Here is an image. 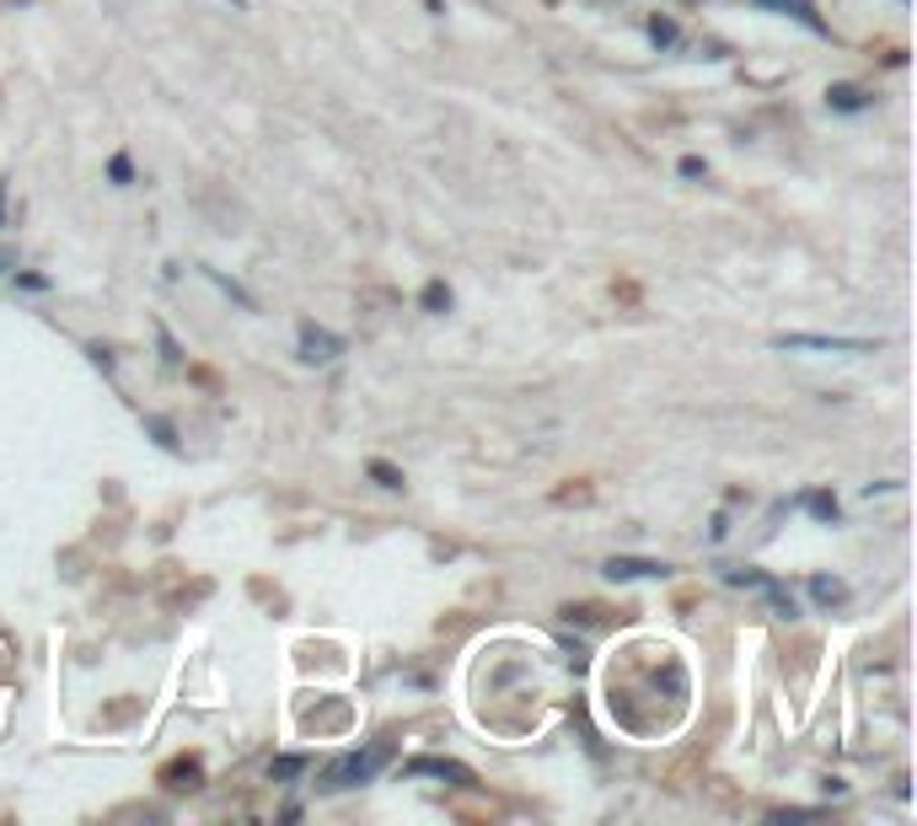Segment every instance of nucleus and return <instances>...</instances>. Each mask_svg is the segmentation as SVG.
Listing matches in <instances>:
<instances>
[{
  "label": "nucleus",
  "instance_id": "1",
  "mask_svg": "<svg viewBox=\"0 0 917 826\" xmlns=\"http://www.w3.org/2000/svg\"><path fill=\"white\" fill-rule=\"evenodd\" d=\"M386 757H392V746H365V751H349V757H338L334 768H328V789L371 784L375 773L386 768Z\"/></svg>",
  "mask_w": 917,
  "mask_h": 826
},
{
  "label": "nucleus",
  "instance_id": "2",
  "mask_svg": "<svg viewBox=\"0 0 917 826\" xmlns=\"http://www.w3.org/2000/svg\"><path fill=\"white\" fill-rule=\"evenodd\" d=\"M778 349H816V355H870L875 338H837V333H778Z\"/></svg>",
  "mask_w": 917,
  "mask_h": 826
},
{
  "label": "nucleus",
  "instance_id": "3",
  "mask_svg": "<svg viewBox=\"0 0 917 826\" xmlns=\"http://www.w3.org/2000/svg\"><path fill=\"white\" fill-rule=\"evenodd\" d=\"M338 355H343V338L328 328H317V323H301V360L306 366H334Z\"/></svg>",
  "mask_w": 917,
  "mask_h": 826
},
{
  "label": "nucleus",
  "instance_id": "4",
  "mask_svg": "<svg viewBox=\"0 0 917 826\" xmlns=\"http://www.w3.org/2000/svg\"><path fill=\"white\" fill-rule=\"evenodd\" d=\"M724 579H730V585H751V590H762V596L773 601V612H778V618H794V612H799V607H794V596H789V590H784L778 579L756 575V569H724Z\"/></svg>",
  "mask_w": 917,
  "mask_h": 826
},
{
  "label": "nucleus",
  "instance_id": "5",
  "mask_svg": "<svg viewBox=\"0 0 917 826\" xmlns=\"http://www.w3.org/2000/svg\"><path fill=\"white\" fill-rule=\"evenodd\" d=\"M408 773H429V779H451V784H472V773L461 762H446V757H414Z\"/></svg>",
  "mask_w": 917,
  "mask_h": 826
},
{
  "label": "nucleus",
  "instance_id": "6",
  "mask_svg": "<svg viewBox=\"0 0 917 826\" xmlns=\"http://www.w3.org/2000/svg\"><path fill=\"white\" fill-rule=\"evenodd\" d=\"M666 575V564H655V558H612L607 564V579H661Z\"/></svg>",
  "mask_w": 917,
  "mask_h": 826
},
{
  "label": "nucleus",
  "instance_id": "7",
  "mask_svg": "<svg viewBox=\"0 0 917 826\" xmlns=\"http://www.w3.org/2000/svg\"><path fill=\"white\" fill-rule=\"evenodd\" d=\"M827 97H832V108H842V113H859V108H864V102H870V97H864V91H859V86H832V91H827Z\"/></svg>",
  "mask_w": 917,
  "mask_h": 826
},
{
  "label": "nucleus",
  "instance_id": "8",
  "mask_svg": "<svg viewBox=\"0 0 917 826\" xmlns=\"http://www.w3.org/2000/svg\"><path fill=\"white\" fill-rule=\"evenodd\" d=\"M810 596L832 607V601H842V596H848V585H842V579H827V575H816V579H810Z\"/></svg>",
  "mask_w": 917,
  "mask_h": 826
},
{
  "label": "nucleus",
  "instance_id": "9",
  "mask_svg": "<svg viewBox=\"0 0 917 826\" xmlns=\"http://www.w3.org/2000/svg\"><path fill=\"white\" fill-rule=\"evenodd\" d=\"M371 478L381 483V489H403V472H397L392 461H371Z\"/></svg>",
  "mask_w": 917,
  "mask_h": 826
},
{
  "label": "nucleus",
  "instance_id": "10",
  "mask_svg": "<svg viewBox=\"0 0 917 826\" xmlns=\"http://www.w3.org/2000/svg\"><path fill=\"white\" fill-rule=\"evenodd\" d=\"M301 768H306L301 757H274V768H269V779H295Z\"/></svg>",
  "mask_w": 917,
  "mask_h": 826
},
{
  "label": "nucleus",
  "instance_id": "11",
  "mask_svg": "<svg viewBox=\"0 0 917 826\" xmlns=\"http://www.w3.org/2000/svg\"><path fill=\"white\" fill-rule=\"evenodd\" d=\"M805 504H810V510H816L821 521H837V499H832V494H810Z\"/></svg>",
  "mask_w": 917,
  "mask_h": 826
},
{
  "label": "nucleus",
  "instance_id": "12",
  "mask_svg": "<svg viewBox=\"0 0 917 826\" xmlns=\"http://www.w3.org/2000/svg\"><path fill=\"white\" fill-rule=\"evenodd\" d=\"M649 39L661 43V48H670V43H676V22H661V17H655V22H649Z\"/></svg>",
  "mask_w": 917,
  "mask_h": 826
},
{
  "label": "nucleus",
  "instance_id": "13",
  "mask_svg": "<svg viewBox=\"0 0 917 826\" xmlns=\"http://www.w3.org/2000/svg\"><path fill=\"white\" fill-rule=\"evenodd\" d=\"M424 306H429V312L451 306V290H446V285H424Z\"/></svg>",
  "mask_w": 917,
  "mask_h": 826
},
{
  "label": "nucleus",
  "instance_id": "14",
  "mask_svg": "<svg viewBox=\"0 0 917 826\" xmlns=\"http://www.w3.org/2000/svg\"><path fill=\"white\" fill-rule=\"evenodd\" d=\"M113 183H129V156H113Z\"/></svg>",
  "mask_w": 917,
  "mask_h": 826
},
{
  "label": "nucleus",
  "instance_id": "15",
  "mask_svg": "<svg viewBox=\"0 0 917 826\" xmlns=\"http://www.w3.org/2000/svg\"><path fill=\"white\" fill-rule=\"evenodd\" d=\"M0 263H6V252H0Z\"/></svg>",
  "mask_w": 917,
  "mask_h": 826
}]
</instances>
